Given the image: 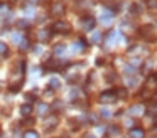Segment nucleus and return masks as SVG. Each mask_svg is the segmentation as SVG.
Returning <instances> with one entry per match:
<instances>
[{
    "instance_id": "1",
    "label": "nucleus",
    "mask_w": 157,
    "mask_h": 138,
    "mask_svg": "<svg viewBox=\"0 0 157 138\" xmlns=\"http://www.w3.org/2000/svg\"><path fill=\"white\" fill-rule=\"evenodd\" d=\"M71 30H73L71 24L66 22V20H58L52 25V32H58V34H69Z\"/></svg>"
},
{
    "instance_id": "2",
    "label": "nucleus",
    "mask_w": 157,
    "mask_h": 138,
    "mask_svg": "<svg viewBox=\"0 0 157 138\" xmlns=\"http://www.w3.org/2000/svg\"><path fill=\"white\" fill-rule=\"evenodd\" d=\"M64 10H66L64 3L56 2V3H52V5H51V15H54V17H63V15H64Z\"/></svg>"
},
{
    "instance_id": "3",
    "label": "nucleus",
    "mask_w": 157,
    "mask_h": 138,
    "mask_svg": "<svg viewBox=\"0 0 157 138\" xmlns=\"http://www.w3.org/2000/svg\"><path fill=\"white\" fill-rule=\"evenodd\" d=\"M117 99V96H115V91H103L101 94H100V101L101 103H113V101Z\"/></svg>"
},
{
    "instance_id": "4",
    "label": "nucleus",
    "mask_w": 157,
    "mask_h": 138,
    "mask_svg": "<svg viewBox=\"0 0 157 138\" xmlns=\"http://www.w3.org/2000/svg\"><path fill=\"white\" fill-rule=\"evenodd\" d=\"M51 35H52L51 30H39L37 32V39L41 40V42H48V40H51Z\"/></svg>"
},
{
    "instance_id": "5",
    "label": "nucleus",
    "mask_w": 157,
    "mask_h": 138,
    "mask_svg": "<svg viewBox=\"0 0 157 138\" xmlns=\"http://www.w3.org/2000/svg\"><path fill=\"white\" fill-rule=\"evenodd\" d=\"M144 111H145V108L142 106V104H133V106H130L128 113L132 114V116H139V114H142Z\"/></svg>"
},
{
    "instance_id": "6",
    "label": "nucleus",
    "mask_w": 157,
    "mask_h": 138,
    "mask_svg": "<svg viewBox=\"0 0 157 138\" xmlns=\"http://www.w3.org/2000/svg\"><path fill=\"white\" fill-rule=\"evenodd\" d=\"M83 27H85L86 32L91 30L93 27H95V19H93V17H85V19H83Z\"/></svg>"
},
{
    "instance_id": "7",
    "label": "nucleus",
    "mask_w": 157,
    "mask_h": 138,
    "mask_svg": "<svg viewBox=\"0 0 157 138\" xmlns=\"http://www.w3.org/2000/svg\"><path fill=\"white\" fill-rule=\"evenodd\" d=\"M58 116H56V114H51V116L48 118V120H46V128H48V130H51V128H54L56 125H58Z\"/></svg>"
},
{
    "instance_id": "8",
    "label": "nucleus",
    "mask_w": 157,
    "mask_h": 138,
    "mask_svg": "<svg viewBox=\"0 0 157 138\" xmlns=\"http://www.w3.org/2000/svg\"><path fill=\"white\" fill-rule=\"evenodd\" d=\"M112 19H113V13L110 12V10H105V12H101V22L105 24V25L112 24Z\"/></svg>"
},
{
    "instance_id": "9",
    "label": "nucleus",
    "mask_w": 157,
    "mask_h": 138,
    "mask_svg": "<svg viewBox=\"0 0 157 138\" xmlns=\"http://www.w3.org/2000/svg\"><path fill=\"white\" fill-rule=\"evenodd\" d=\"M115 96H117V99H127V96H128V91H127V88H117Z\"/></svg>"
},
{
    "instance_id": "10",
    "label": "nucleus",
    "mask_w": 157,
    "mask_h": 138,
    "mask_svg": "<svg viewBox=\"0 0 157 138\" xmlns=\"http://www.w3.org/2000/svg\"><path fill=\"white\" fill-rule=\"evenodd\" d=\"M48 86H49V89L56 91V89H59V88H61V81H59L58 77H51V79H49V83H48Z\"/></svg>"
},
{
    "instance_id": "11",
    "label": "nucleus",
    "mask_w": 157,
    "mask_h": 138,
    "mask_svg": "<svg viewBox=\"0 0 157 138\" xmlns=\"http://www.w3.org/2000/svg\"><path fill=\"white\" fill-rule=\"evenodd\" d=\"M130 138H144V130L142 128H130Z\"/></svg>"
},
{
    "instance_id": "12",
    "label": "nucleus",
    "mask_w": 157,
    "mask_h": 138,
    "mask_svg": "<svg viewBox=\"0 0 157 138\" xmlns=\"http://www.w3.org/2000/svg\"><path fill=\"white\" fill-rule=\"evenodd\" d=\"M37 113H39V114H42V116H46V114L49 113V104H46V103H39V104H37Z\"/></svg>"
},
{
    "instance_id": "13",
    "label": "nucleus",
    "mask_w": 157,
    "mask_h": 138,
    "mask_svg": "<svg viewBox=\"0 0 157 138\" xmlns=\"http://www.w3.org/2000/svg\"><path fill=\"white\" fill-rule=\"evenodd\" d=\"M21 113H22V116H31L32 106H31V104H22V106H21Z\"/></svg>"
},
{
    "instance_id": "14",
    "label": "nucleus",
    "mask_w": 157,
    "mask_h": 138,
    "mask_svg": "<svg viewBox=\"0 0 157 138\" xmlns=\"http://www.w3.org/2000/svg\"><path fill=\"white\" fill-rule=\"evenodd\" d=\"M17 27H19V29H29V27H31V24H29V20L21 19V20H17Z\"/></svg>"
},
{
    "instance_id": "15",
    "label": "nucleus",
    "mask_w": 157,
    "mask_h": 138,
    "mask_svg": "<svg viewBox=\"0 0 157 138\" xmlns=\"http://www.w3.org/2000/svg\"><path fill=\"white\" fill-rule=\"evenodd\" d=\"M100 40H101V34H100V32H93V35L90 37V42L96 44V42H100Z\"/></svg>"
},
{
    "instance_id": "16",
    "label": "nucleus",
    "mask_w": 157,
    "mask_h": 138,
    "mask_svg": "<svg viewBox=\"0 0 157 138\" xmlns=\"http://www.w3.org/2000/svg\"><path fill=\"white\" fill-rule=\"evenodd\" d=\"M24 138H39V133H37V131H34V130H29V131H25V133H24Z\"/></svg>"
},
{
    "instance_id": "17",
    "label": "nucleus",
    "mask_w": 157,
    "mask_h": 138,
    "mask_svg": "<svg viewBox=\"0 0 157 138\" xmlns=\"http://www.w3.org/2000/svg\"><path fill=\"white\" fill-rule=\"evenodd\" d=\"M140 10H142L140 3H132V5H130V12L132 13H140Z\"/></svg>"
},
{
    "instance_id": "18",
    "label": "nucleus",
    "mask_w": 157,
    "mask_h": 138,
    "mask_svg": "<svg viewBox=\"0 0 157 138\" xmlns=\"http://www.w3.org/2000/svg\"><path fill=\"white\" fill-rule=\"evenodd\" d=\"M66 50V46L64 44H58V46L54 47V54H63Z\"/></svg>"
},
{
    "instance_id": "19",
    "label": "nucleus",
    "mask_w": 157,
    "mask_h": 138,
    "mask_svg": "<svg viewBox=\"0 0 157 138\" xmlns=\"http://www.w3.org/2000/svg\"><path fill=\"white\" fill-rule=\"evenodd\" d=\"M118 133H120V128H117V126H110L108 128V135H112V136H117Z\"/></svg>"
},
{
    "instance_id": "20",
    "label": "nucleus",
    "mask_w": 157,
    "mask_h": 138,
    "mask_svg": "<svg viewBox=\"0 0 157 138\" xmlns=\"http://www.w3.org/2000/svg\"><path fill=\"white\" fill-rule=\"evenodd\" d=\"M100 116H101V118H110V116H112V113H110L106 108H103V110L100 111Z\"/></svg>"
},
{
    "instance_id": "21",
    "label": "nucleus",
    "mask_w": 157,
    "mask_h": 138,
    "mask_svg": "<svg viewBox=\"0 0 157 138\" xmlns=\"http://www.w3.org/2000/svg\"><path fill=\"white\" fill-rule=\"evenodd\" d=\"M9 52V47L5 42H0V54H7Z\"/></svg>"
},
{
    "instance_id": "22",
    "label": "nucleus",
    "mask_w": 157,
    "mask_h": 138,
    "mask_svg": "<svg viewBox=\"0 0 157 138\" xmlns=\"http://www.w3.org/2000/svg\"><path fill=\"white\" fill-rule=\"evenodd\" d=\"M149 9H157V0H145Z\"/></svg>"
},
{
    "instance_id": "23",
    "label": "nucleus",
    "mask_w": 157,
    "mask_h": 138,
    "mask_svg": "<svg viewBox=\"0 0 157 138\" xmlns=\"http://www.w3.org/2000/svg\"><path fill=\"white\" fill-rule=\"evenodd\" d=\"M12 40H14V42H22V34L21 32L14 34V35H12Z\"/></svg>"
},
{
    "instance_id": "24",
    "label": "nucleus",
    "mask_w": 157,
    "mask_h": 138,
    "mask_svg": "<svg viewBox=\"0 0 157 138\" xmlns=\"http://www.w3.org/2000/svg\"><path fill=\"white\" fill-rule=\"evenodd\" d=\"M29 49V40H22L21 42V50H27Z\"/></svg>"
},
{
    "instance_id": "25",
    "label": "nucleus",
    "mask_w": 157,
    "mask_h": 138,
    "mask_svg": "<svg viewBox=\"0 0 157 138\" xmlns=\"http://www.w3.org/2000/svg\"><path fill=\"white\" fill-rule=\"evenodd\" d=\"M19 89H21V83H17V84H12V86H10V91H12V93H17Z\"/></svg>"
},
{
    "instance_id": "26",
    "label": "nucleus",
    "mask_w": 157,
    "mask_h": 138,
    "mask_svg": "<svg viewBox=\"0 0 157 138\" xmlns=\"http://www.w3.org/2000/svg\"><path fill=\"white\" fill-rule=\"evenodd\" d=\"M88 120L91 121V123H96V116H95V114H91V113L88 114Z\"/></svg>"
},
{
    "instance_id": "27",
    "label": "nucleus",
    "mask_w": 157,
    "mask_h": 138,
    "mask_svg": "<svg viewBox=\"0 0 157 138\" xmlns=\"http://www.w3.org/2000/svg\"><path fill=\"white\" fill-rule=\"evenodd\" d=\"M25 99H29V101H34V94H31V93H29V94H25Z\"/></svg>"
},
{
    "instance_id": "28",
    "label": "nucleus",
    "mask_w": 157,
    "mask_h": 138,
    "mask_svg": "<svg viewBox=\"0 0 157 138\" xmlns=\"http://www.w3.org/2000/svg\"><path fill=\"white\" fill-rule=\"evenodd\" d=\"M101 64H105V59H101V57H98V61H96V66H101Z\"/></svg>"
},
{
    "instance_id": "29",
    "label": "nucleus",
    "mask_w": 157,
    "mask_h": 138,
    "mask_svg": "<svg viewBox=\"0 0 157 138\" xmlns=\"http://www.w3.org/2000/svg\"><path fill=\"white\" fill-rule=\"evenodd\" d=\"M32 123H34V120H32V118H31V120H25V121H24V123H22V125H32Z\"/></svg>"
},
{
    "instance_id": "30",
    "label": "nucleus",
    "mask_w": 157,
    "mask_h": 138,
    "mask_svg": "<svg viewBox=\"0 0 157 138\" xmlns=\"http://www.w3.org/2000/svg\"><path fill=\"white\" fill-rule=\"evenodd\" d=\"M10 2H17V0H10Z\"/></svg>"
}]
</instances>
